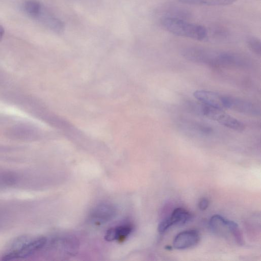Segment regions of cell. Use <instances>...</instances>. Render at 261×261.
Wrapping results in <instances>:
<instances>
[{
  "mask_svg": "<svg viewBox=\"0 0 261 261\" xmlns=\"http://www.w3.org/2000/svg\"><path fill=\"white\" fill-rule=\"evenodd\" d=\"M192 218L191 214L182 207H177L173 210L171 214L163 220L158 225V230L160 233L166 231L174 225L184 224Z\"/></svg>",
  "mask_w": 261,
  "mask_h": 261,
  "instance_id": "cell-5",
  "label": "cell"
},
{
  "mask_svg": "<svg viewBox=\"0 0 261 261\" xmlns=\"http://www.w3.org/2000/svg\"><path fill=\"white\" fill-rule=\"evenodd\" d=\"M248 47L255 54L260 56L261 55L260 40L256 37H250L247 40Z\"/></svg>",
  "mask_w": 261,
  "mask_h": 261,
  "instance_id": "cell-13",
  "label": "cell"
},
{
  "mask_svg": "<svg viewBox=\"0 0 261 261\" xmlns=\"http://www.w3.org/2000/svg\"><path fill=\"white\" fill-rule=\"evenodd\" d=\"M209 205V201L206 198L201 199L198 203V207L200 210L204 211L206 210Z\"/></svg>",
  "mask_w": 261,
  "mask_h": 261,
  "instance_id": "cell-17",
  "label": "cell"
},
{
  "mask_svg": "<svg viewBox=\"0 0 261 261\" xmlns=\"http://www.w3.org/2000/svg\"><path fill=\"white\" fill-rule=\"evenodd\" d=\"M116 239L118 240L127 236L132 231V227L128 225H124L114 227Z\"/></svg>",
  "mask_w": 261,
  "mask_h": 261,
  "instance_id": "cell-15",
  "label": "cell"
},
{
  "mask_svg": "<svg viewBox=\"0 0 261 261\" xmlns=\"http://www.w3.org/2000/svg\"><path fill=\"white\" fill-rule=\"evenodd\" d=\"M43 8L37 18L42 21L47 27L54 32L57 33L62 32L64 29V24L63 21L47 13Z\"/></svg>",
  "mask_w": 261,
  "mask_h": 261,
  "instance_id": "cell-10",
  "label": "cell"
},
{
  "mask_svg": "<svg viewBox=\"0 0 261 261\" xmlns=\"http://www.w3.org/2000/svg\"><path fill=\"white\" fill-rule=\"evenodd\" d=\"M201 112L207 118L217 121L229 128L238 132H242L245 129L243 122L225 113L222 109L203 105L201 108Z\"/></svg>",
  "mask_w": 261,
  "mask_h": 261,
  "instance_id": "cell-2",
  "label": "cell"
},
{
  "mask_svg": "<svg viewBox=\"0 0 261 261\" xmlns=\"http://www.w3.org/2000/svg\"><path fill=\"white\" fill-rule=\"evenodd\" d=\"M194 97L204 105L218 108L224 109L221 95L216 92L203 90H198L193 93Z\"/></svg>",
  "mask_w": 261,
  "mask_h": 261,
  "instance_id": "cell-7",
  "label": "cell"
},
{
  "mask_svg": "<svg viewBox=\"0 0 261 261\" xmlns=\"http://www.w3.org/2000/svg\"><path fill=\"white\" fill-rule=\"evenodd\" d=\"M116 211L113 205L102 204L95 208L91 215L92 221L96 222H105L111 219L115 215Z\"/></svg>",
  "mask_w": 261,
  "mask_h": 261,
  "instance_id": "cell-9",
  "label": "cell"
},
{
  "mask_svg": "<svg viewBox=\"0 0 261 261\" xmlns=\"http://www.w3.org/2000/svg\"><path fill=\"white\" fill-rule=\"evenodd\" d=\"M22 7L28 15L36 18H37L43 8L36 0L25 1L22 4Z\"/></svg>",
  "mask_w": 261,
  "mask_h": 261,
  "instance_id": "cell-12",
  "label": "cell"
},
{
  "mask_svg": "<svg viewBox=\"0 0 261 261\" xmlns=\"http://www.w3.org/2000/svg\"><path fill=\"white\" fill-rule=\"evenodd\" d=\"M200 240L199 232L194 229L187 230L178 233L173 241V246L176 249H185L196 245Z\"/></svg>",
  "mask_w": 261,
  "mask_h": 261,
  "instance_id": "cell-6",
  "label": "cell"
},
{
  "mask_svg": "<svg viewBox=\"0 0 261 261\" xmlns=\"http://www.w3.org/2000/svg\"><path fill=\"white\" fill-rule=\"evenodd\" d=\"M222 100L224 108L247 115H260V109L256 105L247 100L224 95H223Z\"/></svg>",
  "mask_w": 261,
  "mask_h": 261,
  "instance_id": "cell-3",
  "label": "cell"
},
{
  "mask_svg": "<svg viewBox=\"0 0 261 261\" xmlns=\"http://www.w3.org/2000/svg\"><path fill=\"white\" fill-rule=\"evenodd\" d=\"M209 226L211 230L219 236L227 237L231 234L230 220L221 215H213L209 221Z\"/></svg>",
  "mask_w": 261,
  "mask_h": 261,
  "instance_id": "cell-8",
  "label": "cell"
},
{
  "mask_svg": "<svg viewBox=\"0 0 261 261\" xmlns=\"http://www.w3.org/2000/svg\"><path fill=\"white\" fill-rule=\"evenodd\" d=\"M4 34V28L0 25V40L2 38Z\"/></svg>",
  "mask_w": 261,
  "mask_h": 261,
  "instance_id": "cell-18",
  "label": "cell"
},
{
  "mask_svg": "<svg viewBox=\"0 0 261 261\" xmlns=\"http://www.w3.org/2000/svg\"><path fill=\"white\" fill-rule=\"evenodd\" d=\"M46 242V238L44 237H39L34 240H30L18 251L10 250L3 256V260H9L29 256L42 248Z\"/></svg>",
  "mask_w": 261,
  "mask_h": 261,
  "instance_id": "cell-4",
  "label": "cell"
},
{
  "mask_svg": "<svg viewBox=\"0 0 261 261\" xmlns=\"http://www.w3.org/2000/svg\"><path fill=\"white\" fill-rule=\"evenodd\" d=\"M16 177L10 172H4L0 173V185L9 186L12 185L16 182Z\"/></svg>",
  "mask_w": 261,
  "mask_h": 261,
  "instance_id": "cell-16",
  "label": "cell"
},
{
  "mask_svg": "<svg viewBox=\"0 0 261 261\" xmlns=\"http://www.w3.org/2000/svg\"><path fill=\"white\" fill-rule=\"evenodd\" d=\"M162 27L176 36L202 41L207 39V30L203 26L179 17L164 16L161 19Z\"/></svg>",
  "mask_w": 261,
  "mask_h": 261,
  "instance_id": "cell-1",
  "label": "cell"
},
{
  "mask_svg": "<svg viewBox=\"0 0 261 261\" xmlns=\"http://www.w3.org/2000/svg\"><path fill=\"white\" fill-rule=\"evenodd\" d=\"M230 227L231 234L233 236L236 241L239 245H242L244 242L243 238L238 225L234 221H230Z\"/></svg>",
  "mask_w": 261,
  "mask_h": 261,
  "instance_id": "cell-14",
  "label": "cell"
},
{
  "mask_svg": "<svg viewBox=\"0 0 261 261\" xmlns=\"http://www.w3.org/2000/svg\"><path fill=\"white\" fill-rule=\"evenodd\" d=\"M182 3L190 5L222 6L233 4L237 0H177Z\"/></svg>",
  "mask_w": 261,
  "mask_h": 261,
  "instance_id": "cell-11",
  "label": "cell"
}]
</instances>
